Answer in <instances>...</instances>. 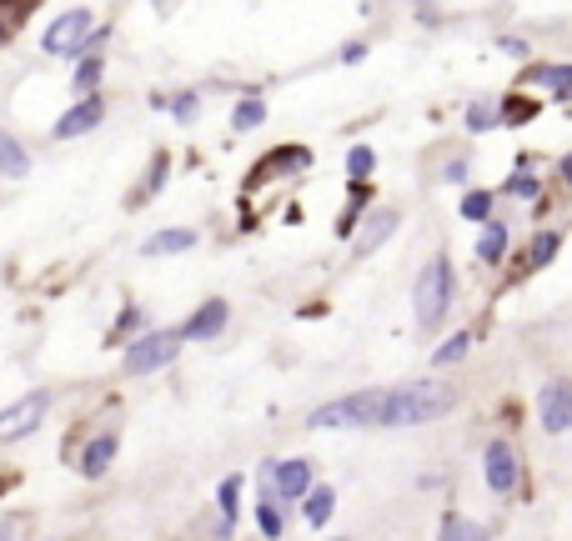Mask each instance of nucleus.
<instances>
[{"label": "nucleus", "instance_id": "obj_1", "mask_svg": "<svg viewBox=\"0 0 572 541\" xmlns=\"http://www.w3.org/2000/svg\"><path fill=\"white\" fill-rule=\"evenodd\" d=\"M457 406V391L447 381H407L397 391H387V406H382V426H427L437 416H447Z\"/></svg>", "mask_w": 572, "mask_h": 541}, {"label": "nucleus", "instance_id": "obj_2", "mask_svg": "<svg viewBox=\"0 0 572 541\" xmlns=\"http://www.w3.org/2000/svg\"><path fill=\"white\" fill-rule=\"evenodd\" d=\"M382 406H387V391H352V396L317 406L307 416V426L312 431H367V426H382Z\"/></svg>", "mask_w": 572, "mask_h": 541}, {"label": "nucleus", "instance_id": "obj_3", "mask_svg": "<svg viewBox=\"0 0 572 541\" xmlns=\"http://www.w3.org/2000/svg\"><path fill=\"white\" fill-rule=\"evenodd\" d=\"M412 301H417V321H422V326H437V321L447 316V301H452V266H447V256H432V261L422 266Z\"/></svg>", "mask_w": 572, "mask_h": 541}, {"label": "nucleus", "instance_id": "obj_4", "mask_svg": "<svg viewBox=\"0 0 572 541\" xmlns=\"http://www.w3.org/2000/svg\"><path fill=\"white\" fill-rule=\"evenodd\" d=\"M176 346H181V331H151V336H141V341H131V346H126L121 371H126V376H151V371L171 366Z\"/></svg>", "mask_w": 572, "mask_h": 541}, {"label": "nucleus", "instance_id": "obj_5", "mask_svg": "<svg viewBox=\"0 0 572 541\" xmlns=\"http://www.w3.org/2000/svg\"><path fill=\"white\" fill-rule=\"evenodd\" d=\"M91 41H96L91 11H66V16H56V21L46 26V36H41L46 56H76V51H86Z\"/></svg>", "mask_w": 572, "mask_h": 541}, {"label": "nucleus", "instance_id": "obj_6", "mask_svg": "<svg viewBox=\"0 0 572 541\" xmlns=\"http://www.w3.org/2000/svg\"><path fill=\"white\" fill-rule=\"evenodd\" d=\"M46 411H51V396H46V391H31V396L11 401L6 411H0V441H21V436H31V431L46 421Z\"/></svg>", "mask_w": 572, "mask_h": 541}, {"label": "nucleus", "instance_id": "obj_7", "mask_svg": "<svg viewBox=\"0 0 572 541\" xmlns=\"http://www.w3.org/2000/svg\"><path fill=\"white\" fill-rule=\"evenodd\" d=\"M537 411L547 431H572V381H547L537 396Z\"/></svg>", "mask_w": 572, "mask_h": 541}, {"label": "nucleus", "instance_id": "obj_8", "mask_svg": "<svg viewBox=\"0 0 572 541\" xmlns=\"http://www.w3.org/2000/svg\"><path fill=\"white\" fill-rule=\"evenodd\" d=\"M482 471H487V486H492V491H512V486H517V451H512L507 441H487Z\"/></svg>", "mask_w": 572, "mask_h": 541}, {"label": "nucleus", "instance_id": "obj_9", "mask_svg": "<svg viewBox=\"0 0 572 541\" xmlns=\"http://www.w3.org/2000/svg\"><path fill=\"white\" fill-rule=\"evenodd\" d=\"M101 116H106V106L96 101V96H86V101H76L61 121H56V141H76V136H86V131H96L101 126Z\"/></svg>", "mask_w": 572, "mask_h": 541}, {"label": "nucleus", "instance_id": "obj_10", "mask_svg": "<svg viewBox=\"0 0 572 541\" xmlns=\"http://www.w3.org/2000/svg\"><path fill=\"white\" fill-rule=\"evenodd\" d=\"M271 486H276V496H286V501H307V491H312V466H307V461H281V466H271Z\"/></svg>", "mask_w": 572, "mask_h": 541}, {"label": "nucleus", "instance_id": "obj_11", "mask_svg": "<svg viewBox=\"0 0 572 541\" xmlns=\"http://www.w3.org/2000/svg\"><path fill=\"white\" fill-rule=\"evenodd\" d=\"M226 316H231V306H226V301H206V306H201V311L181 326V336H186V341H211V336H221Z\"/></svg>", "mask_w": 572, "mask_h": 541}, {"label": "nucleus", "instance_id": "obj_12", "mask_svg": "<svg viewBox=\"0 0 572 541\" xmlns=\"http://www.w3.org/2000/svg\"><path fill=\"white\" fill-rule=\"evenodd\" d=\"M111 461H116V436L101 431V436H91L86 451H81V476H106Z\"/></svg>", "mask_w": 572, "mask_h": 541}, {"label": "nucleus", "instance_id": "obj_13", "mask_svg": "<svg viewBox=\"0 0 572 541\" xmlns=\"http://www.w3.org/2000/svg\"><path fill=\"white\" fill-rule=\"evenodd\" d=\"M392 231H397V211H372V216H367V226H362V241H357V251H362V256H367V251H377V246H382Z\"/></svg>", "mask_w": 572, "mask_h": 541}, {"label": "nucleus", "instance_id": "obj_14", "mask_svg": "<svg viewBox=\"0 0 572 541\" xmlns=\"http://www.w3.org/2000/svg\"><path fill=\"white\" fill-rule=\"evenodd\" d=\"M26 171H31L26 146H21L11 131H0V176H26Z\"/></svg>", "mask_w": 572, "mask_h": 541}, {"label": "nucleus", "instance_id": "obj_15", "mask_svg": "<svg viewBox=\"0 0 572 541\" xmlns=\"http://www.w3.org/2000/svg\"><path fill=\"white\" fill-rule=\"evenodd\" d=\"M191 246H196V231L176 226V231H161V236H151V241H146V256H176V251H191Z\"/></svg>", "mask_w": 572, "mask_h": 541}, {"label": "nucleus", "instance_id": "obj_16", "mask_svg": "<svg viewBox=\"0 0 572 541\" xmlns=\"http://www.w3.org/2000/svg\"><path fill=\"white\" fill-rule=\"evenodd\" d=\"M477 256H482L487 266H497V261L507 256V226L487 221V226H482V236H477Z\"/></svg>", "mask_w": 572, "mask_h": 541}, {"label": "nucleus", "instance_id": "obj_17", "mask_svg": "<svg viewBox=\"0 0 572 541\" xmlns=\"http://www.w3.org/2000/svg\"><path fill=\"white\" fill-rule=\"evenodd\" d=\"M527 81H532V86H552L562 101H572V71H567V66H542V71H532Z\"/></svg>", "mask_w": 572, "mask_h": 541}, {"label": "nucleus", "instance_id": "obj_18", "mask_svg": "<svg viewBox=\"0 0 572 541\" xmlns=\"http://www.w3.org/2000/svg\"><path fill=\"white\" fill-rule=\"evenodd\" d=\"M332 506H337L332 486H312V491H307V521H312V526H327Z\"/></svg>", "mask_w": 572, "mask_h": 541}, {"label": "nucleus", "instance_id": "obj_19", "mask_svg": "<svg viewBox=\"0 0 572 541\" xmlns=\"http://www.w3.org/2000/svg\"><path fill=\"white\" fill-rule=\"evenodd\" d=\"M557 256V231H542L537 241H532V251H527V271H537V266H547Z\"/></svg>", "mask_w": 572, "mask_h": 541}, {"label": "nucleus", "instance_id": "obj_20", "mask_svg": "<svg viewBox=\"0 0 572 541\" xmlns=\"http://www.w3.org/2000/svg\"><path fill=\"white\" fill-rule=\"evenodd\" d=\"M96 81H101V61H96V56H86V61H81V71L71 76V86H76L81 96H96Z\"/></svg>", "mask_w": 572, "mask_h": 541}, {"label": "nucleus", "instance_id": "obj_21", "mask_svg": "<svg viewBox=\"0 0 572 541\" xmlns=\"http://www.w3.org/2000/svg\"><path fill=\"white\" fill-rule=\"evenodd\" d=\"M231 121H236V131H256V126L266 121V106L251 96V101H241V106H236V116H231Z\"/></svg>", "mask_w": 572, "mask_h": 541}, {"label": "nucleus", "instance_id": "obj_22", "mask_svg": "<svg viewBox=\"0 0 572 541\" xmlns=\"http://www.w3.org/2000/svg\"><path fill=\"white\" fill-rule=\"evenodd\" d=\"M372 166H377V156H372L367 146L347 151V176H352V186H362V176H372Z\"/></svg>", "mask_w": 572, "mask_h": 541}, {"label": "nucleus", "instance_id": "obj_23", "mask_svg": "<svg viewBox=\"0 0 572 541\" xmlns=\"http://www.w3.org/2000/svg\"><path fill=\"white\" fill-rule=\"evenodd\" d=\"M467 346H472V336H467V331H457V336H447V341L432 351V361H442V366H447V361H462V351H467Z\"/></svg>", "mask_w": 572, "mask_h": 541}, {"label": "nucleus", "instance_id": "obj_24", "mask_svg": "<svg viewBox=\"0 0 572 541\" xmlns=\"http://www.w3.org/2000/svg\"><path fill=\"white\" fill-rule=\"evenodd\" d=\"M437 541H482V531H477V526H467L462 516H447V521H442V536H437Z\"/></svg>", "mask_w": 572, "mask_h": 541}, {"label": "nucleus", "instance_id": "obj_25", "mask_svg": "<svg viewBox=\"0 0 572 541\" xmlns=\"http://www.w3.org/2000/svg\"><path fill=\"white\" fill-rule=\"evenodd\" d=\"M462 216H467V221H487V216H492V196H487V191H472V196L462 201Z\"/></svg>", "mask_w": 572, "mask_h": 541}, {"label": "nucleus", "instance_id": "obj_26", "mask_svg": "<svg viewBox=\"0 0 572 541\" xmlns=\"http://www.w3.org/2000/svg\"><path fill=\"white\" fill-rule=\"evenodd\" d=\"M497 126V106H472L467 111V131H492Z\"/></svg>", "mask_w": 572, "mask_h": 541}, {"label": "nucleus", "instance_id": "obj_27", "mask_svg": "<svg viewBox=\"0 0 572 541\" xmlns=\"http://www.w3.org/2000/svg\"><path fill=\"white\" fill-rule=\"evenodd\" d=\"M161 181H166V156H156V166H151V176H146V186H141V191H136V206H141V201H151V196H156V186H161Z\"/></svg>", "mask_w": 572, "mask_h": 541}, {"label": "nucleus", "instance_id": "obj_28", "mask_svg": "<svg viewBox=\"0 0 572 541\" xmlns=\"http://www.w3.org/2000/svg\"><path fill=\"white\" fill-rule=\"evenodd\" d=\"M256 516H261V531H266V536H281V511H276V501H261Z\"/></svg>", "mask_w": 572, "mask_h": 541}, {"label": "nucleus", "instance_id": "obj_29", "mask_svg": "<svg viewBox=\"0 0 572 541\" xmlns=\"http://www.w3.org/2000/svg\"><path fill=\"white\" fill-rule=\"evenodd\" d=\"M507 196H522V201H532V196H537V181H532V176H522V171H517V176H512V181H507Z\"/></svg>", "mask_w": 572, "mask_h": 541}, {"label": "nucleus", "instance_id": "obj_30", "mask_svg": "<svg viewBox=\"0 0 572 541\" xmlns=\"http://www.w3.org/2000/svg\"><path fill=\"white\" fill-rule=\"evenodd\" d=\"M221 511H226V521L236 516V476H226V481H221Z\"/></svg>", "mask_w": 572, "mask_h": 541}, {"label": "nucleus", "instance_id": "obj_31", "mask_svg": "<svg viewBox=\"0 0 572 541\" xmlns=\"http://www.w3.org/2000/svg\"><path fill=\"white\" fill-rule=\"evenodd\" d=\"M507 111H512L507 121H532V116H537V106H532V101H507Z\"/></svg>", "mask_w": 572, "mask_h": 541}, {"label": "nucleus", "instance_id": "obj_32", "mask_svg": "<svg viewBox=\"0 0 572 541\" xmlns=\"http://www.w3.org/2000/svg\"><path fill=\"white\" fill-rule=\"evenodd\" d=\"M171 111H176L181 121H191V111H196V96H176V101H171Z\"/></svg>", "mask_w": 572, "mask_h": 541}, {"label": "nucleus", "instance_id": "obj_33", "mask_svg": "<svg viewBox=\"0 0 572 541\" xmlns=\"http://www.w3.org/2000/svg\"><path fill=\"white\" fill-rule=\"evenodd\" d=\"M136 326H141V311H126V316L116 321V336H121V331H136Z\"/></svg>", "mask_w": 572, "mask_h": 541}, {"label": "nucleus", "instance_id": "obj_34", "mask_svg": "<svg viewBox=\"0 0 572 541\" xmlns=\"http://www.w3.org/2000/svg\"><path fill=\"white\" fill-rule=\"evenodd\" d=\"M0 541H16V526L11 521H0Z\"/></svg>", "mask_w": 572, "mask_h": 541}, {"label": "nucleus", "instance_id": "obj_35", "mask_svg": "<svg viewBox=\"0 0 572 541\" xmlns=\"http://www.w3.org/2000/svg\"><path fill=\"white\" fill-rule=\"evenodd\" d=\"M562 181H567V186H572V156H567V161H562Z\"/></svg>", "mask_w": 572, "mask_h": 541}, {"label": "nucleus", "instance_id": "obj_36", "mask_svg": "<svg viewBox=\"0 0 572 541\" xmlns=\"http://www.w3.org/2000/svg\"><path fill=\"white\" fill-rule=\"evenodd\" d=\"M6 41H11V26H6V21H0V46H6Z\"/></svg>", "mask_w": 572, "mask_h": 541}]
</instances>
